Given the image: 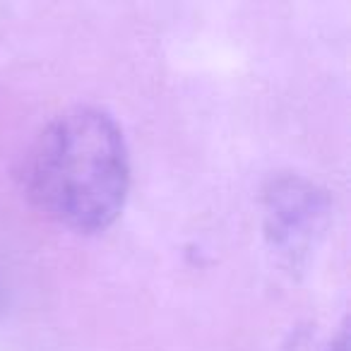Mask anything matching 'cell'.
Instances as JSON below:
<instances>
[{"mask_svg":"<svg viewBox=\"0 0 351 351\" xmlns=\"http://www.w3.org/2000/svg\"><path fill=\"white\" fill-rule=\"evenodd\" d=\"M130 178L123 130L94 106L51 118L22 164L27 200L53 224L84 236L106 231L123 215Z\"/></svg>","mask_w":351,"mask_h":351,"instance_id":"cell-1","label":"cell"},{"mask_svg":"<svg viewBox=\"0 0 351 351\" xmlns=\"http://www.w3.org/2000/svg\"><path fill=\"white\" fill-rule=\"evenodd\" d=\"M327 351H349V341H346V332L341 330V335H339V339H335L330 344V349Z\"/></svg>","mask_w":351,"mask_h":351,"instance_id":"cell-2","label":"cell"}]
</instances>
